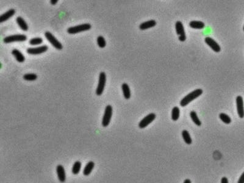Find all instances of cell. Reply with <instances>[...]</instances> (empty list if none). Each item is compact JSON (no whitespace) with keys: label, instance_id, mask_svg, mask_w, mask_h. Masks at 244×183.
Wrapping results in <instances>:
<instances>
[{"label":"cell","instance_id":"31","mask_svg":"<svg viewBox=\"0 0 244 183\" xmlns=\"http://www.w3.org/2000/svg\"><path fill=\"white\" fill-rule=\"evenodd\" d=\"M183 183H191V181L189 179H186L184 180Z\"/></svg>","mask_w":244,"mask_h":183},{"label":"cell","instance_id":"25","mask_svg":"<svg viewBox=\"0 0 244 183\" xmlns=\"http://www.w3.org/2000/svg\"><path fill=\"white\" fill-rule=\"evenodd\" d=\"M37 78V74L34 73H27L26 74L23 76V79L26 81H32L36 80Z\"/></svg>","mask_w":244,"mask_h":183},{"label":"cell","instance_id":"28","mask_svg":"<svg viewBox=\"0 0 244 183\" xmlns=\"http://www.w3.org/2000/svg\"><path fill=\"white\" fill-rule=\"evenodd\" d=\"M237 183H244V172L240 176Z\"/></svg>","mask_w":244,"mask_h":183},{"label":"cell","instance_id":"4","mask_svg":"<svg viewBox=\"0 0 244 183\" xmlns=\"http://www.w3.org/2000/svg\"><path fill=\"white\" fill-rule=\"evenodd\" d=\"M112 107L110 105H107L106 107L104 113L102 120V125L104 127H107L110 121L112 116Z\"/></svg>","mask_w":244,"mask_h":183},{"label":"cell","instance_id":"14","mask_svg":"<svg viewBox=\"0 0 244 183\" xmlns=\"http://www.w3.org/2000/svg\"><path fill=\"white\" fill-rule=\"evenodd\" d=\"M156 24V21L154 20H149V21H147L141 23L139 26V28L141 30H145V29H149V28L155 26Z\"/></svg>","mask_w":244,"mask_h":183},{"label":"cell","instance_id":"13","mask_svg":"<svg viewBox=\"0 0 244 183\" xmlns=\"http://www.w3.org/2000/svg\"><path fill=\"white\" fill-rule=\"evenodd\" d=\"M15 13V10L13 9H11L1 15L0 16V23L4 22L5 21L9 20L10 18H11L12 16L14 15Z\"/></svg>","mask_w":244,"mask_h":183},{"label":"cell","instance_id":"30","mask_svg":"<svg viewBox=\"0 0 244 183\" xmlns=\"http://www.w3.org/2000/svg\"><path fill=\"white\" fill-rule=\"evenodd\" d=\"M57 2H58V1H57V0H51V1H50L51 4H52V5H54V4H56Z\"/></svg>","mask_w":244,"mask_h":183},{"label":"cell","instance_id":"20","mask_svg":"<svg viewBox=\"0 0 244 183\" xmlns=\"http://www.w3.org/2000/svg\"><path fill=\"white\" fill-rule=\"evenodd\" d=\"M182 138H183L184 142H185V143H187V145H190L192 143V140L191 138L189 132L187 130L182 131Z\"/></svg>","mask_w":244,"mask_h":183},{"label":"cell","instance_id":"5","mask_svg":"<svg viewBox=\"0 0 244 183\" xmlns=\"http://www.w3.org/2000/svg\"><path fill=\"white\" fill-rule=\"evenodd\" d=\"M45 36L46 39L49 41V43L56 49H62L63 46L61 43L59 41V40L49 32L47 31L45 34Z\"/></svg>","mask_w":244,"mask_h":183},{"label":"cell","instance_id":"10","mask_svg":"<svg viewBox=\"0 0 244 183\" xmlns=\"http://www.w3.org/2000/svg\"><path fill=\"white\" fill-rule=\"evenodd\" d=\"M204 41L206 42V43L211 48V49L214 51L215 52H220L221 50V48L220 46V45L211 37H207L205 38Z\"/></svg>","mask_w":244,"mask_h":183},{"label":"cell","instance_id":"8","mask_svg":"<svg viewBox=\"0 0 244 183\" xmlns=\"http://www.w3.org/2000/svg\"><path fill=\"white\" fill-rule=\"evenodd\" d=\"M155 118H156V114L154 113H151L147 115L139 122L138 124L139 127L141 129L146 127L148 124H149L151 122H152Z\"/></svg>","mask_w":244,"mask_h":183},{"label":"cell","instance_id":"1","mask_svg":"<svg viewBox=\"0 0 244 183\" xmlns=\"http://www.w3.org/2000/svg\"><path fill=\"white\" fill-rule=\"evenodd\" d=\"M203 93V90L200 88L196 89L193 90V92H190L186 96H185L180 101V105L182 107H184L187 106L188 103H190L191 101L199 96L201 94Z\"/></svg>","mask_w":244,"mask_h":183},{"label":"cell","instance_id":"3","mask_svg":"<svg viewBox=\"0 0 244 183\" xmlns=\"http://www.w3.org/2000/svg\"><path fill=\"white\" fill-rule=\"evenodd\" d=\"M106 82V75L104 72H101L99 76L98 84L96 90V94L100 96L102 94Z\"/></svg>","mask_w":244,"mask_h":183},{"label":"cell","instance_id":"2","mask_svg":"<svg viewBox=\"0 0 244 183\" xmlns=\"http://www.w3.org/2000/svg\"><path fill=\"white\" fill-rule=\"evenodd\" d=\"M91 28V25L89 23H84L82 24L70 27L67 29V32L69 34H77L81 32L86 31L89 30Z\"/></svg>","mask_w":244,"mask_h":183},{"label":"cell","instance_id":"7","mask_svg":"<svg viewBox=\"0 0 244 183\" xmlns=\"http://www.w3.org/2000/svg\"><path fill=\"white\" fill-rule=\"evenodd\" d=\"M175 29L176 34L179 35V40L181 41H184L186 39V35L184 30V28L182 22L178 21L175 23Z\"/></svg>","mask_w":244,"mask_h":183},{"label":"cell","instance_id":"19","mask_svg":"<svg viewBox=\"0 0 244 183\" xmlns=\"http://www.w3.org/2000/svg\"><path fill=\"white\" fill-rule=\"evenodd\" d=\"M121 88L123 90L124 97L127 99L130 98L131 91H130V88H129V87L128 86V85L126 83H123L121 85Z\"/></svg>","mask_w":244,"mask_h":183},{"label":"cell","instance_id":"22","mask_svg":"<svg viewBox=\"0 0 244 183\" xmlns=\"http://www.w3.org/2000/svg\"><path fill=\"white\" fill-rule=\"evenodd\" d=\"M179 113H180V111H179V109L178 107L175 106L172 109V112H171V118L173 121H176L177 120H178L179 117Z\"/></svg>","mask_w":244,"mask_h":183},{"label":"cell","instance_id":"21","mask_svg":"<svg viewBox=\"0 0 244 183\" xmlns=\"http://www.w3.org/2000/svg\"><path fill=\"white\" fill-rule=\"evenodd\" d=\"M81 168V162L80 161H76L72 167V173L74 174H77Z\"/></svg>","mask_w":244,"mask_h":183},{"label":"cell","instance_id":"17","mask_svg":"<svg viewBox=\"0 0 244 183\" xmlns=\"http://www.w3.org/2000/svg\"><path fill=\"white\" fill-rule=\"evenodd\" d=\"M16 23L18 24L19 27L24 31H26L28 29V25L24 21V20L21 17V16H18L16 19Z\"/></svg>","mask_w":244,"mask_h":183},{"label":"cell","instance_id":"23","mask_svg":"<svg viewBox=\"0 0 244 183\" xmlns=\"http://www.w3.org/2000/svg\"><path fill=\"white\" fill-rule=\"evenodd\" d=\"M190 116L192 120V121H193V123L196 124L197 126H201V122L199 120V118L197 116L196 113L195 111H191L190 113Z\"/></svg>","mask_w":244,"mask_h":183},{"label":"cell","instance_id":"29","mask_svg":"<svg viewBox=\"0 0 244 183\" xmlns=\"http://www.w3.org/2000/svg\"><path fill=\"white\" fill-rule=\"evenodd\" d=\"M221 183H228V180L226 177H223L221 179Z\"/></svg>","mask_w":244,"mask_h":183},{"label":"cell","instance_id":"24","mask_svg":"<svg viewBox=\"0 0 244 183\" xmlns=\"http://www.w3.org/2000/svg\"><path fill=\"white\" fill-rule=\"evenodd\" d=\"M219 118L221 119V120L223 122V123H224L225 124H229L231 122V118L228 115H226V113H220L219 114Z\"/></svg>","mask_w":244,"mask_h":183},{"label":"cell","instance_id":"16","mask_svg":"<svg viewBox=\"0 0 244 183\" xmlns=\"http://www.w3.org/2000/svg\"><path fill=\"white\" fill-rule=\"evenodd\" d=\"M12 54L13 55V56L15 57L16 60L19 62H23L25 60V57L23 56V54L18 49H14L12 51Z\"/></svg>","mask_w":244,"mask_h":183},{"label":"cell","instance_id":"6","mask_svg":"<svg viewBox=\"0 0 244 183\" xmlns=\"http://www.w3.org/2000/svg\"><path fill=\"white\" fill-rule=\"evenodd\" d=\"M27 37L25 35L23 34H16L13 35H10L5 37L3 39L4 43H9L12 42H16V41H24L26 40Z\"/></svg>","mask_w":244,"mask_h":183},{"label":"cell","instance_id":"12","mask_svg":"<svg viewBox=\"0 0 244 183\" xmlns=\"http://www.w3.org/2000/svg\"><path fill=\"white\" fill-rule=\"evenodd\" d=\"M56 171L59 181L64 182L66 180V174L63 167L62 165H58L56 167Z\"/></svg>","mask_w":244,"mask_h":183},{"label":"cell","instance_id":"15","mask_svg":"<svg viewBox=\"0 0 244 183\" xmlns=\"http://www.w3.org/2000/svg\"><path fill=\"white\" fill-rule=\"evenodd\" d=\"M95 166V163L93 161H89L86 165L85 166L84 170H83V174L85 176H88L89 175L91 172L92 171L93 168Z\"/></svg>","mask_w":244,"mask_h":183},{"label":"cell","instance_id":"32","mask_svg":"<svg viewBox=\"0 0 244 183\" xmlns=\"http://www.w3.org/2000/svg\"><path fill=\"white\" fill-rule=\"evenodd\" d=\"M243 30H244V26H243Z\"/></svg>","mask_w":244,"mask_h":183},{"label":"cell","instance_id":"9","mask_svg":"<svg viewBox=\"0 0 244 183\" xmlns=\"http://www.w3.org/2000/svg\"><path fill=\"white\" fill-rule=\"evenodd\" d=\"M236 106L237 113L240 118L244 117V107H243V100L241 96H237L236 98Z\"/></svg>","mask_w":244,"mask_h":183},{"label":"cell","instance_id":"18","mask_svg":"<svg viewBox=\"0 0 244 183\" xmlns=\"http://www.w3.org/2000/svg\"><path fill=\"white\" fill-rule=\"evenodd\" d=\"M189 26L190 27L193 29H203L205 26V24L203 22L200 21H192L189 23Z\"/></svg>","mask_w":244,"mask_h":183},{"label":"cell","instance_id":"27","mask_svg":"<svg viewBox=\"0 0 244 183\" xmlns=\"http://www.w3.org/2000/svg\"><path fill=\"white\" fill-rule=\"evenodd\" d=\"M97 43L100 48H104L106 45V42L104 38L101 35L97 38Z\"/></svg>","mask_w":244,"mask_h":183},{"label":"cell","instance_id":"26","mask_svg":"<svg viewBox=\"0 0 244 183\" xmlns=\"http://www.w3.org/2000/svg\"><path fill=\"white\" fill-rule=\"evenodd\" d=\"M43 42V39L40 37L32 38L29 40V44L31 45H40Z\"/></svg>","mask_w":244,"mask_h":183},{"label":"cell","instance_id":"11","mask_svg":"<svg viewBox=\"0 0 244 183\" xmlns=\"http://www.w3.org/2000/svg\"><path fill=\"white\" fill-rule=\"evenodd\" d=\"M48 50L46 45L41 46L37 48H29L27 49V52L32 55H37L46 52Z\"/></svg>","mask_w":244,"mask_h":183}]
</instances>
